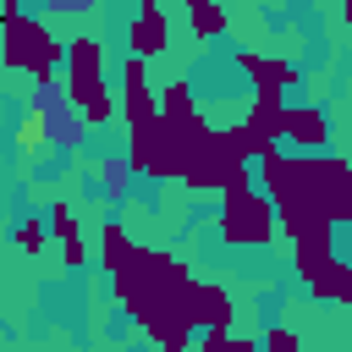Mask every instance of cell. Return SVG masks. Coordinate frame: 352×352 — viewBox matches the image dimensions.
<instances>
[{
  "instance_id": "1",
  "label": "cell",
  "mask_w": 352,
  "mask_h": 352,
  "mask_svg": "<svg viewBox=\"0 0 352 352\" xmlns=\"http://www.w3.org/2000/svg\"><path fill=\"white\" fill-rule=\"evenodd\" d=\"M187 286H192L187 264H182L170 248H143V242H138V253L126 258V270L110 275V297L138 319V330L154 324V319H165L170 308H182V292H187Z\"/></svg>"
},
{
  "instance_id": "2",
  "label": "cell",
  "mask_w": 352,
  "mask_h": 352,
  "mask_svg": "<svg viewBox=\"0 0 352 352\" xmlns=\"http://www.w3.org/2000/svg\"><path fill=\"white\" fill-rule=\"evenodd\" d=\"M60 60H66V44L50 33V22L28 16L16 0H0V66L28 72L38 88H50L55 72H60Z\"/></svg>"
},
{
  "instance_id": "3",
  "label": "cell",
  "mask_w": 352,
  "mask_h": 352,
  "mask_svg": "<svg viewBox=\"0 0 352 352\" xmlns=\"http://www.w3.org/2000/svg\"><path fill=\"white\" fill-rule=\"evenodd\" d=\"M220 242L226 248H270L280 220H275V204L264 198V187H248V192H226L220 198Z\"/></svg>"
},
{
  "instance_id": "4",
  "label": "cell",
  "mask_w": 352,
  "mask_h": 352,
  "mask_svg": "<svg viewBox=\"0 0 352 352\" xmlns=\"http://www.w3.org/2000/svg\"><path fill=\"white\" fill-rule=\"evenodd\" d=\"M121 121H126V132H143L160 121V94L148 88V60H138V55L121 60Z\"/></svg>"
},
{
  "instance_id": "5",
  "label": "cell",
  "mask_w": 352,
  "mask_h": 352,
  "mask_svg": "<svg viewBox=\"0 0 352 352\" xmlns=\"http://www.w3.org/2000/svg\"><path fill=\"white\" fill-rule=\"evenodd\" d=\"M182 319H187L192 330H231L236 302H231V292H226L220 280H192V286L182 292Z\"/></svg>"
},
{
  "instance_id": "6",
  "label": "cell",
  "mask_w": 352,
  "mask_h": 352,
  "mask_svg": "<svg viewBox=\"0 0 352 352\" xmlns=\"http://www.w3.org/2000/svg\"><path fill=\"white\" fill-rule=\"evenodd\" d=\"M231 60H236V72L253 82V94H264V88L286 94V88L302 82V66H297V60H280V55H264V50H236Z\"/></svg>"
},
{
  "instance_id": "7",
  "label": "cell",
  "mask_w": 352,
  "mask_h": 352,
  "mask_svg": "<svg viewBox=\"0 0 352 352\" xmlns=\"http://www.w3.org/2000/svg\"><path fill=\"white\" fill-rule=\"evenodd\" d=\"M280 143H292V154H324V143H330V116H324V104H286Z\"/></svg>"
},
{
  "instance_id": "8",
  "label": "cell",
  "mask_w": 352,
  "mask_h": 352,
  "mask_svg": "<svg viewBox=\"0 0 352 352\" xmlns=\"http://www.w3.org/2000/svg\"><path fill=\"white\" fill-rule=\"evenodd\" d=\"M165 50H170V22H165V11H160L154 0H143V6L132 11V28H126V55L154 60V55H165Z\"/></svg>"
},
{
  "instance_id": "9",
  "label": "cell",
  "mask_w": 352,
  "mask_h": 352,
  "mask_svg": "<svg viewBox=\"0 0 352 352\" xmlns=\"http://www.w3.org/2000/svg\"><path fill=\"white\" fill-rule=\"evenodd\" d=\"M66 104H72V116H77V121H88V126H110V121L121 116V94H116L110 82L66 88Z\"/></svg>"
},
{
  "instance_id": "10",
  "label": "cell",
  "mask_w": 352,
  "mask_h": 352,
  "mask_svg": "<svg viewBox=\"0 0 352 352\" xmlns=\"http://www.w3.org/2000/svg\"><path fill=\"white\" fill-rule=\"evenodd\" d=\"M336 258H341V253H336V231H308V236L292 242V270L302 275V286H314Z\"/></svg>"
},
{
  "instance_id": "11",
  "label": "cell",
  "mask_w": 352,
  "mask_h": 352,
  "mask_svg": "<svg viewBox=\"0 0 352 352\" xmlns=\"http://www.w3.org/2000/svg\"><path fill=\"white\" fill-rule=\"evenodd\" d=\"M88 82H104V44L77 33L66 38V88H88Z\"/></svg>"
},
{
  "instance_id": "12",
  "label": "cell",
  "mask_w": 352,
  "mask_h": 352,
  "mask_svg": "<svg viewBox=\"0 0 352 352\" xmlns=\"http://www.w3.org/2000/svg\"><path fill=\"white\" fill-rule=\"evenodd\" d=\"M132 253H138L132 231H126L121 220H104V226H99V270H104V275H121Z\"/></svg>"
},
{
  "instance_id": "13",
  "label": "cell",
  "mask_w": 352,
  "mask_h": 352,
  "mask_svg": "<svg viewBox=\"0 0 352 352\" xmlns=\"http://www.w3.org/2000/svg\"><path fill=\"white\" fill-rule=\"evenodd\" d=\"M143 336L160 346V352H192L198 346V330L182 319V308H170L165 319H154V324H143Z\"/></svg>"
},
{
  "instance_id": "14",
  "label": "cell",
  "mask_w": 352,
  "mask_h": 352,
  "mask_svg": "<svg viewBox=\"0 0 352 352\" xmlns=\"http://www.w3.org/2000/svg\"><path fill=\"white\" fill-rule=\"evenodd\" d=\"M50 138H55V121H50V110H44V104H33V110L16 121V148L33 160L38 148H50Z\"/></svg>"
},
{
  "instance_id": "15",
  "label": "cell",
  "mask_w": 352,
  "mask_h": 352,
  "mask_svg": "<svg viewBox=\"0 0 352 352\" xmlns=\"http://www.w3.org/2000/svg\"><path fill=\"white\" fill-rule=\"evenodd\" d=\"M308 297H314V302H346V308H352V264L336 258V264L308 286Z\"/></svg>"
},
{
  "instance_id": "16",
  "label": "cell",
  "mask_w": 352,
  "mask_h": 352,
  "mask_svg": "<svg viewBox=\"0 0 352 352\" xmlns=\"http://www.w3.org/2000/svg\"><path fill=\"white\" fill-rule=\"evenodd\" d=\"M160 116H165V121H192V116H204L187 77H170V82L160 88Z\"/></svg>"
},
{
  "instance_id": "17",
  "label": "cell",
  "mask_w": 352,
  "mask_h": 352,
  "mask_svg": "<svg viewBox=\"0 0 352 352\" xmlns=\"http://www.w3.org/2000/svg\"><path fill=\"white\" fill-rule=\"evenodd\" d=\"M187 22H192V38L198 44H209V38H220L231 28V16L220 6H209V0H187Z\"/></svg>"
},
{
  "instance_id": "18",
  "label": "cell",
  "mask_w": 352,
  "mask_h": 352,
  "mask_svg": "<svg viewBox=\"0 0 352 352\" xmlns=\"http://www.w3.org/2000/svg\"><path fill=\"white\" fill-rule=\"evenodd\" d=\"M50 236H55L60 248H72V242H82V226H77V209H72L66 198H55V204H50Z\"/></svg>"
},
{
  "instance_id": "19",
  "label": "cell",
  "mask_w": 352,
  "mask_h": 352,
  "mask_svg": "<svg viewBox=\"0 0 352 352\" xmlns=\"http://www.w3.org/2000/svg\"><path fill=\"white\" fill-rule=\"evenodd\" d=\"M44 242H50V226L44 220H22L16 226V248L22 253H44Z\"/></svg>"
},
{
  "instance_id": "20",
  "label": "cell",
  "mask_w": 352,
  "mask_h": 352,
  "mask_svg": "<svg viewBox=\"0 0 352 352\" xmlns=\"http://www.w3.org/2000/svg\"><path fill=\"white\" fill-rule=\"evenodd\" d=\"M258 341H264V352H302V341H297V330H292V324H270Z\"/></svg>"
},
{
  "instance_id": "21",
  "label": "cell",
  "mask_w": 352,
  "mask_h": 352,
  "mask_svg": "<svg viewBox=\"0 0 352 352\" xmlns=\"http://www.w3.org/2000/svg\"><path fill=\"white\" fill-rule=\"evenodd\" d=\"M94 176H99L104 187H121L132 170H126V160H99V165H94Z\"/></svg>"
},
{
  "instance_id": "22",
  "label": "cell",
  "mask_w": 352,
  "mask_h": 352,
  "mask_svg": "<svg viewBox=\"0 0 352 352\" xmlns=\"http://www.w3.org/2000/svg\"><path fill=\"white\" fill-rule=\"evenodd\" d=\"M231 346V330H198V352H226Z\"/></svg>"
},
{
  "instance_id": "23",
  "label": "cell",
  "mask_w": 352,
  "mask_h": 352,
  "mask_svg": "<svg viewBox=\"0 0 352 352\" xmlns=\"http://www.w3.org/2000/svg\"><path fill=\"white\" fill-rule=\"evenodd\" d=\"M60 258L77 270V264H88V248H82V242H72V248H60Z\"/></svg>"
},
{
  "instance_id": "24",
  "label": "cell",
  "mask_w": 352,
  "mask_h": 352,
  "mask_svg": "<svg viewBox=\"0 0 352 352\" xmlns=\"http://www.w3.org/2000/svg\"><path fill=\"white\" fill-rule=\"evenodd\" d=\"M226 352H264V341H253V336H231Z\"/></svg>"
},
{
  "instance_id": "25",
  "label": "cell",
  "mask_w": 352,
  "mask_h": 352,
  "mask_svg": "<svg viewBox=\"0 0 352 352\" xmlns=\"http://www.w3.org/2000/svg\"><path fill=\"white\" fill-rule=\"evenodd\" d=\"M341 242H346V253H352V226H341Z\"/></svg>"
},
{
  "instance_id": "26",
  "label": "cell",
  "mask_w": 352,
  "mask_h": 352,
  "mask_svg": "<svg viewBox=\"0 0 352 352\" xmlns=\"http://www.w3.org/2000/svg\"><path fill=\"white\" fill-rule=\"evenodd\" d=\"M341 16H346V28H352V0H346V6H341Z\"/></svg>"
},
{
  "instance_id": "27",
  "label": "cell",
  "mask_w": 352,
  "mask_h": 352,
  "mask_svg": "<svg viewBox=\"0 0 352 352\" xmlns=\"http://www.w3.org/2000/svg\"><path fill=\"white\" fill-rule=\"evenodd\" d=\"M110 352H116V346H110Z\"/></svg>"
}]
</instances>
